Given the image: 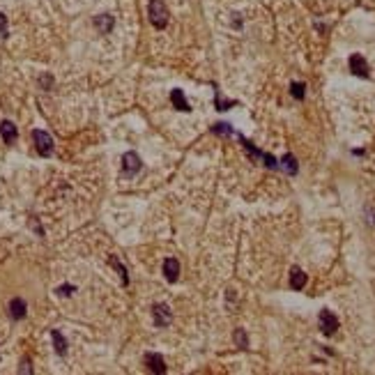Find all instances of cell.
Instances as JSON below:
<instances>
[{
	"label": "cell",
	"mask_w": 375,
	"mask_h": 375,
	"mask_svg": "<svg viewBox=\"0 0 375 375\" xmlns=\"http://www.w3.org/2000/svg\"><path fill=\"white\" fill-rule=\"evenodd\" d=\"M148 16H150V24L154 26V28L163 30L168 26V7L163 0H150V5H148Z\"/></svg>",
	"instance_id": "cell-1"
},
{
	"label": "cell",
	"mask_w": 375,
	"mask_h": 375,
	"mask_svg": "<svg viewBox=\"0 0 375 375\" xmlns=\"http://www.w3.org/2000/svg\"><path fill=\"white\" fill-rule=\"evenodd\" d=\"M33 140H35V148L42 157H51L53 154V138L42 129H35L33 131Z\"/></svg>",
	"instance_id": "cell-2"
},
{
	"label": "cell",
	"mask_w": 375,
	"mask_h": 375,
	"mask_svg": "<svg viewBox=\"0 0 375 375\" xmlns=\"http://www.w3.org/2000/svg\"><path fill=\"white\" fill-rule=\"evenodd\" d=\"M143 161L136 152H125L122 154V177H134L136 173L140 171Z\"/></svg>",
	"instance_id": "cell-3"
},
{
	"label": "cell",
	"mask_w": 375,
	"mask_h": 375,
	"mask_svg": "<svg viewBox=\"0 0 375 375\" xmlns=\"http://www.w3.org/2000/svg\"><path fill=\"white\" fill-rule=\"evenodd\" d=\"M320 329H322L324 336H332V334L338 329V318L329 309L320 311Z\"/></svg>",
	"instance_id": "cell-4"
},
{
	"label": "cell",
	"mask_w": 375,
	"mask_h": 375,
	"mask_svg": "<svg viewBox=\"0 0 375 375\" xmlns=\"http://www.w3.org/2000/svg\"><path fill=\"white\" fill-rule=\"evenodd\" d=\"M350 72L355 76H361V79H368L370 72H368V62L364 60L361 53H352L350 56Z\"/></svg>",
	"instance_id": "cell-5"
},
{
	"label": "cell",
	"mask_w": 375,
	"mask_h": 375,
	"mask_svg": "<svg viewBox=\"0 0 375 375\" xmlns=\"http://www.w3.org/2000/svg\"><path fill=\"white\" fill-rule=\"evenodd\" d=\"M152 315H154V322L159 327H168L173 320V313H171V306L168 304H154L152 306Z\"/></svg>",
	"instance_id": "cell-6"
},
{
	"label": "cell",
	"mask_w": 375,
	"mask_h": 375,
	"mask_svg": "<svg viewBox=\"0 0 375 375\" xmlns=\"http://www.w3.org/2000/svg\"><path fill=\"white\" fill-rule=\"evenodd\" d=\"M163 278H166L168 283H175L177 278H180V263H177V258L163 260Z\"/></svg>",
	"instance_id": "cell-7"
},
{
	"label": "cell",
	"mask_w": 375,
	"mask_h": 375,
	"mask_svg": "<svg viewBox=\"0 0 375 375\" xmlns=\"http://www.w3.org/2000/svg\"><path fill=\"white\" fill-rule=\"evenodd\" d=\"M145 366H148L152 373H166V361L161 355L157 352H145Z\"/></svg>",
	"instance_id": "cell-8"
},
{
	"label": "cell",
	"mask_w": 375,
	"mask_h": 375,
	"mask_svg": "<svg viewBox=\"0 0 375 375\" xmlns=\"http://www.w3.org/2000/svg\"><path fill=\"white\" fill-rule=\"evenodd\" d=\"M26 313H28V304H26V299L14 297V299L10 301V318L12 320H24Z\"/></svg>",
	"instance_id": "cell-9"
},
{
	"label": "cell",
	"mask_w": 375,
	"mask_h": 375,
	"mask_svg": "<svg viewBox=\"0 0 375 375\" xmlns=\"http://www.w3.org/2000/svg\"><path fill=\"white\" fill-rule=\"evenodd\" d=\"M95 28H97L102 35H108V33H113V28H115V19H113L111 14H99V16H95Z\"/></svg>",
	"instance_id": "cell-10"
},
{
	"label": "cell",
	"mask_w": 375,
	"mask_h": 375,
	"mask_svg": "<svg viewBox=\"0 0 375 375\" xmlns=\"http://www.w3.org/2000/svg\"><path fill=\"white\" fill-rule=\"evenodd\" d=\"M0 136H3V140H5L7 145H12L16 140V136H19V131H16V125L10 120H3L0 122Z\"/></svg>",
	"instance_id": "cell-11"
},
{
	"label": "cell",
	"mask_w": 375,
	"mask_h": 375,
	"mask_svg": "<svg viewBox=\"0 0 375 375\" xmlns=\"http://www.w3.org/2000/svg\"><path fill=\"white\" fill-rule=\"evenodd\" d=\"M171 104L177 108V111H182V113H189L191 111L189 102H186V97H184V90H180V88H175L171 92Z\"/></svg>",
	"instance_id": "cell-12"
},
{
	"label": "cell",
	"mask_w": 375,
	"mask_h": 375,
	"mask_svg": "<svg viewBox=\"0 0 375 375\" xmlns=\"http://www.w3.org/2000/svg\"><path fill=\"white\" fill-rule=\"evenodd\" d=\"M51 338H53V347H56V352L60 357H65L67 355V338L62 336L58 329H51Z\"/></svg>",
	"instance_id": "cell-13"
},
{
	"label": "cell",
	"mask_w": 375,
	"mask_h": 375,
	"mask_svg": "<svg viewBox=\"0 0 375 375\" xmlns=\"http://www.w3.org/2000/svg\"><path fill=\"white\" fill-rule=\"evenodd\" d=\"M290 286L295 288V290H301V288L306 286V274L301 272L299 267H292L290 269Z\"/></svg>",
	"instance_id": "cell-14"
},
{
	"label": "cell",
	"mask_w": 375,
	"mask_h": 375,
	"mask_svg": "<svg viewBox=\"0 0 375 375\" xmlns=\"http://www.w3.org/2000/svg\"><path fill=\"white\" fill-rule=\"evenodd\" d=\"M214 106H217V111H228V108L237 106V102H235V99H223L221 92L214 90Z\"/></svg>",
	"instance_id": "cell-15"
},
{
	"label": "cell",
	"mask_w": 375,
	"mask_h": 375,
	"mask_svg": "<svg viewBox=\"0 0 375 375\" xmlns=\"http://www.w3.org/2000/svg\"><path fill=\"white\" fill-rule=\"evenodd\" d=\"M212 134L214 136H223V138H230L235 131H232V127L228 125V122H217V125H212Z\"/></svg>",
	"instance_id": "cell-16"
},
{
	"label": "cell",
	"mask_w": 375,
	"mask_h": 375,
	"mask_svg": "<svg viewBox=\"0 0 375 375\" xmlns=\"http://www.w3.org/2000/svg\"><path fill=\"white\" fill-rule=\"evenodd\" d=\"M108 263H111L113 267L118 269V274H120V278H122V286H129V276H127V267H125V265H122L120 260L115 258V255H111V258H108Z\"/></svg>",
	"instance_id": "cell-17"
},
{
	"label": "cell",
	"mask_w": 375,
	"mask_h": 375,
	"mask_svg": "<svg viewBox=\"0 0 375 375\" xmlns=\"http://www.w3.org/2000/svg\"><path fill=\"white\" fill-rule=\"evenodd\" d=\"M281 163H283V168H286L288 175H297V171H299V166H297V159L292 157V154H286V157L281 159Z\"/></svg>",
	"instance_id": "cell-18"
},
{
	"label": "cell",
	"mask_w": 375,
	"mask_h": 375,
	"mask_svg": "<svg viewBox=\"0 0 375 375\" xmlns=\"http://www.w3.org/2000/svg\"><path fill=\"white\" fill-rule=\"evenodd\" d=\"M232 338H235V343L242 347V350H246V347H249V338H246V332H244V329H235Z\"/></svg>",
	"instance_id": "cell-19"
},
{
	"label": "cell",
	"mask_w": 375,
	"mask_h": 375,
	"mask_svg": "<svg viewBox=\"0 0 375 375\" xmlns=\"http://www.w3.org/2000/svg\"><path fill=\"white\" fill-rule=\"evenodd\" d=\"M290 95H292L295 99H299V102H301V99L306 97V85H304V83H292V85H290Z\"/></svg>",
	"instance_id": "cell-20"
},
{
	"label": "cell",
	"mask_w": 375,
	"mask_h": 375,
	"mask_svg": "<svg viewBox=\"0 0 375 375\" xmlns=\"http://www.w3.org/2000/svg\"><path fill=\"white\" fill-rule=\"evenodd\" d=\"M74 292H76V288L69 286V283H65V286H58V288H56V295H58V297H69V295H74Z\"/></svg>",
	"instance_id": "cell-21"
},
{
	"label": "cell",
	"mask_w": 375,
	"mask_h": 375,
	"mask_svg": "<svg viewBox=\"0 0 375 375\" xmlns=\"http://www.w3.org/2000/svg\"><path fill=\"white\" fill-rule=\"evenodd\" d=\"M39 85H42L44 90H51V85H53V76H51V74H42V76H39Z\"/></svg>",
	"instance_id": "cell-22"
},
{
	"label": "cell",
	"mask_w": 375,
	"mask_h": 375,
	"mask_svg": "<svg viewBox=\"0 0 375 375\" xmlns=\"http://www.w3.org/2000/svg\"><path fill=\"white\" fill-rule=\"evenodd\" d=\"M7 35H10V30H7V19H5V14L0 12V37L5 39Z\"/></svg>",
	"instance_id": "cell-23"
},
{
	"label": "cell",
	"mask_w": 375,
	"mask_h": 375,
	"mask_svg": "<svg viewBox=\"0 0 375 375\" xmlns=\"http://www.w3.org/2000/svg\"><path fill=\"white\" fill-rule=\"evenodd\" d=\"M19 373H33V366H30V361H28V359H24V361H21V368H19Z\"/></svg>",
	"instance_id": "cell-24"
}]
</instances>
